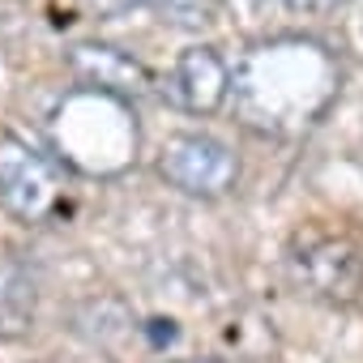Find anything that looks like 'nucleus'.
<instances>
[{
  "label": "nucleus",
  "instance_id": "obj_1",
  "mask_svg": "<svg viewBox=\"0 0 363 363\" xmlns=\"http://www.w3.org/2000/svg\"><path fill=\"white\" fill-rule=\"evenodd\" d=\"M231 90L248 124L295 128L329 107L337 90V69L312 43H274L244 56V65L231 77Z\"/></svg>",
  "mask_w": 363,
  "mask_h": 363
},
{
  "label": "nucleus",
  "instance_id": "obj_2",
  "mask_svg": "<svg viewBox=\"0 0 363 363\" xmlns=\"http://www.w3.org/2000/svg\"><path fill=\"white\" fill-rule=\"evenodd\" d=\"M0 201L22 223H43L60 206V167L22 137H0Z\"/></svg>",
  "mask_w": 363,
  "mask_h": 363
},
{
  "label": "nucleus",
  "instance_id": "obj_3",
  "mask_svg": "<svg viewBox=\"0 0 363 363\" xmlns=\"http://www.w3.org/2000/svg\"><path fill=\"white\" fill-rule=\"evenodd\" d=\"M158 171L171 189L189 193V197H223L235 184L240 162L223 141H214L206 133H184L162 145Z\"/></svg>",
  "mask_w": 363,
  "mask_h": 363
},
{
  "label": "nucleus",
  "instance_id": "obj_4",
  "mask_svg": "<svg viewBox=\"0 0 363 363\" xmlns=\"http://www.w3.org/2000/svg\"><path fill=\"white\" fill-rule=\"evenodd\" d=\"M162 99L189 116H214L231 94V69L214 48H189L179 52L171 73L162 77Z\"/></svg>",
  "mask_w": 363,
  "mask_h": 363
},
{
  "label": "nucleus",
  "instance_id": "obj_5",
  "mask_svg": "<svg viewBox=\"0 0 363 363\" xmlns=\"http://www.w3.org/2000/svg\"><path fill=\"white\" fill-rule=\"evenodd\" d=\"M69 65H73V73H77L90 90L111 94V99H120V103L137 99V94L150 86L145 69H141L128 52H120V48L82 43V48H73V52H69Z\"/></svg>",
  "mask_w": 363,
  "mask_h": 363
},
{
  "label": "nucleus",
  "instance_id": "obj_6",
  "mask_svg": "<svg viewBox=\"0 0 363 363\" xmlns=\"http://www.w3.org/2000/svg\"><path fill=\"white\" fill-rule=\"evenodd\" d=\"M299 274H303L325 299L350 303V299L359 295V286H363V257H359L354 248L337 244V240H325V244H316V248H308V252L299 257Z\"/></svg>",
  "mask_w": 363,
  "mask_h": 363
},
{
  "label": "nucleus",
  "instance_id": "obj_7",
  "mask_svg": "<svg viewBox=\"0 0 363 363\" xmlns=\"http://www.w3.org/2000/svg\"><path fill=\"white\" fill-rule=\"evenodd\" d=\"M35 316V291L13 274L5 269L0 274V337H18Z\"/></svg>",
  "mask_w": 363,
  "mask_h": 363
},
{
  "label": "nucleus",
  "instance_id": "obj_8",
  "mask_svg": "<svg viewBox=\"0 0 363 363\" xmlns=\"http://www.w3.org/2000/svg\"><path fill=\"white\" fill-rule=\"evenodd\" d=\"M82 5H86L90 13H99V18H124V13H133L137 5H145V0H82Z\"/></svg>",
  "mask_w": 363,
  "mask_h": 363
},
{
  "label": "nucleus",
  "instance_id": "obj_9",
  "mask_svg": "<svg viewBox=\"0 0 363 363\" xmlns=\"http://www.w3.org/2000/svg\"><path fill=\"white\" fill-rule=\"evenodd\" d=\"M282 5H291V9H333V5H342V0H282Z\"/></svg>",
  "mask_w": 363,
  "mask_h": 363
},
{
  "label": "nucleus",
  "instance_id": "obj_10",
  "mask_svg": "<svg viewBox=\"0 0 363 363\" xmlns=\"http://www.w3.org/2000/svg\"><path fill=\"white\" fill-rule=\"evenodd\" d=\"M184 363H214V359H184Z\"/></svg>",
  "mask_w": 363,
  "mask_h": 363
}]
</instances>
